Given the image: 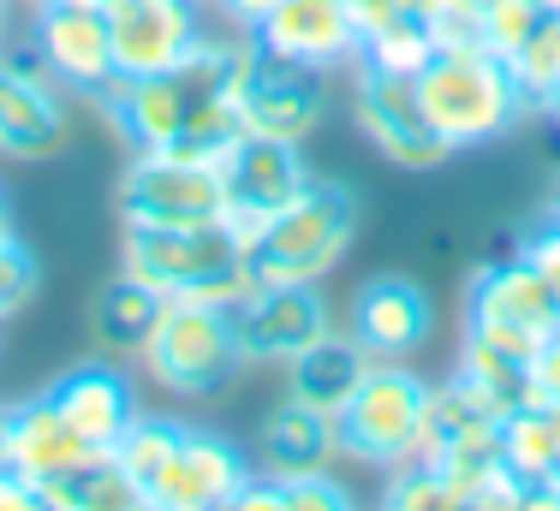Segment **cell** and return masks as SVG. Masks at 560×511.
Segmentation results:
<instances>
[{"mask_svg":"<svg viewBox=\"0 0 560 511\" xmlns=\"http://www.w3.org/2000/svg\"><path fill=\"white\" fill-rule=\"evenodd\" d=\"M311 179L316 173L304 167V143L257 138V131H245V138L233 143V155L221 161L226 214H233V226H245V233H257L262 221H275Z\"/></svg>","mask_w":560,"mask_h":511,"instance_id":"9","label":"cell"},{"mask_svg":"<svg viewBox=\"0 0 560 511\" xmlns=\"http://www.w3.org/2000/svg\"><path fill=\"white\" fill-rule=\"evenodd\" d=\"M90 102L102 107V119H108L131 150H173V143H179V131L191 126L197 102H209V96L197 84H185L179 72H155V78L114 72Z\"/></svg>","mask_w":560,"mask_h":511,"instance_id":"11","label":"cell"},{"mask_svg":"<svg viewBox=\"0 0 560 511\" xmlns=\"http://www.w3.org/2000/svg\"><path fill=\"white\" fill-rule=\"evenodd\" d=\"M542 214H549V221H560V185L549 191V209H542Z\"/></svg>","mask_w":560,"mask_h":511,"instance_id":"41","label":"cell"},{"mask_svg":"<svg viewBox=\"0 0 560 511\" xmlns=\"http://www.w3.org/2000/svg\"><path fill=\"white\" fill-rule=\"evenodd\" d=\"M430 60H435V36H430V24H423L418 12H399V19H388L382 31H370L364 48H358V66L394 72V78H418Z\"/></svg>","mask_w":560,"mask_h":511,"instance_id":"27","label":"cell"},{"mask_svg":"<svg viewBox=\"0 0 560 511\" xmlns=\"http://www.w3.org/2000/svg\"><path fill=\"white\" fill-rule=\"evenodd\" d=\"M0 470H12V405H0Z\"/></svg>","mask_w":560,"mask_h":511,"instance_id":"38","label":"cell"},{"mask_svg":"<svg viewBox=\"0 0 560 511\" xmlns=\"http://www.w3.org/2000/svg\"><path fill=\"white\" fill-rule=\"evenodd\" d=\"M542 19H549L542 0H483V48L501 54V60H513V54L537 36Z\"/></svg>","mask_w":560,"mask_h":511,"instance_id":"30","label":"cell"},{"mask_svg":"<svg viewBox=\"0 0 560 511\" xmlns=\"http://www.w3.org/2000/svg\"><path fill=\"white\" fill-rule=\"evenodd\" d=\"M250 482V464L233 440L209 435V428H185L173 459L155 470V482L143 488V506L162 511H209V506H233Z\"/></svg>","mask_w":560,"mask_h":511,"instance_id":"10","label":"cell"},{"mask_svg":"<svg viewBox=\"0 0 560 511\" xmlns=\"http://www.w3.org/2000/svg\"><path fill=\"white\" fill-rule=\"evenodd\" d=\"M430 328H435V309H430V292L418 280H399V274H382L370 286H358L352 298V340L364 345L376 363H411L430 345Z\"/></svg>","mask_w":560,"mask_h":511,"instance_id":"17","label":"cell"},{"mask_svg":"<svg viewBox=\"0 0 560 511\" xmlns=\"http://www.w3.org/2000/svg\"><path fill=\"white\" fill-rule=\"evenodd\" d=\"M501 464L525 482V500H555V470H560V435H555V416L549 405H518L501 416Z\"/></svg>","mask_w":560,"mask_h":511,"instance_id":"24","label":"cell"},{"mask_svg":"<svg viewBox=\"0 0 560 511\" xmlns=\"http://www.w3.org/2000/svg\"><path fill=\"white\" fill-rule=\"evenodd\" d=\"M542 12H549V19H560V0H542Z\"/></svg>","mask_w":560,"mask_h":511,"instance_id":"43","label":"cell"},{"mask_svg":"<svg viewBox=\"0 0 560 511\" xmlns=\"http://www.w3.org/2000/svg\"><path fill=\"white\" fill-rule=\"evenodd\" d=\"M530 357L537 345L513 340V333H495V328H465V352H459V375L489 399L501 416L530 405Z\"/></svg>","mask_w":560,"mask_h":511,"instance_id":"23","label":"cell"},{"mask_svg":"<svg viewBox=\"0 0 560 511\" xmlns=\"http://www.w3.org/2000/svg\"><path fill=\"white\" fill-rule=\"evenodd\" d=\"M340 459V423L328 411H311L299 399H280L262 416V470L269 476H299Z\"/></svg>","mask_w":560,"mask_h":511,"instance_id":"22","label":"cell"},{"mask_svg":"<svg viewBox=\"0 0 560 511\" xmlns=\"http://www.w3.org/2000/svg\"><path fill=\"white\" fill-rule=\"evenodd\" d=\"M530 393H537V405H560V333H549L530 357Z\"/></svg>","mask_w":560,"mask_h":511,"instance_id":"35","label":"cell"},{"mask_svg":"<svg viewBox=\"0 0 560 511\" xmlns=\"http://www.w3.org/2000/svg\"><path fill=\"white\" fill-rule=\"evenodd\" d=\"M162 304L167 298L155 286H143V280H131V274H114L108 286H102V298H96V340H102V352L138 357L143 340H150V328H155V316H162Z\"/></svg>","mask_w":560,"mask_h":511,"instance_id":"25","label":"cell"},{"mask_svg":"<svg viewBox=\"0 0 560 511\" xmlns=\"http://www.w3.org/2000/svg\"><path fill=\"white\" fill-rule=\"evenodd\" d=\"M280 369H287V399H299V405H311V411L340 416L346 399H352L358 387H364V375L376 369V357H370L352 333L328 328L323 340H311L299 357L280 363Z\"/></svg>","mask_w":560,"mask_h":511,"instance_id":"20","label":"cell"},{"mask_svg":"<svg viewBox=\"0 0 560 511\" xmlns=\"http://www.w3.org/2000/svg\"><path fill=\"white\" fill-rule=\"evenodd\" d=\"M418 96H423V114H430V126L442 131V143L453 155L477 150V143H495L518 119H530L525 102H518L513 66L489 48L435 54L418 72Z\"/></svg>","mask_w":560,"mask_h":511,"instance_id":"2","label":"cell"},{"mask_svg":"<svg viewBox=\"0 0 560 511\" xmlns=\"http://www.w3.org/2000/svg\"><path fill=\"white\" fill-rule=\"evenodd\" d=\"M119 274L155 286L162 298H209L226 309L257 286V274H250V233L233 221L173 226V233H126Z\"/></svg>","mask_w":560,"mask_h":511,"instance_id":"1","label":"cell"},{"mask_svg":"<svg viewBox=\"0 0 560 511\" xmlns=\"http://www.w3.org/2000/svg\"><path fill=\"white\" fill-rule=\"evenodd\" d=\"M233 102H238L245 131H257V138H287V143H304L328 114L323 72H316V66L275 60V54H262V48H257V66H250V78L238 84Z\"/></svg>","mask_w":560,"mask_h":511,"instance_id":"13","label":"cell"},{"mask_svg":"<svg viewBox=\"0 0 560 511\" xmlns=\"http://www.w3.org/2000/svg\"><path fill=\"white\" fill-rule=\"evenodd\" d=\"M542 114H549V119H555V126H560V84L549 90V102H542Z\"/></svg>","mask_w":560,"mask_h":511,"instance_id":"40","label":"cell"},{"mask_svg":"<svg viewBox=\"0 0 560 511\" xmlns=\"http://www.w3.org/2000/svg\"><path fill=\"white\" fill-rule=\"evenodd\" d=\"M358 233V197L340 179H311L275 221L250 233L257 286H316Z\"/></svg>","mask_w":560,"mask_h":511,"instance_id":"3","label":"cell"},{"mask_svg":"<svg viewBox=\"0 0 560 511\" xmlns=\"http://www.w3.org/2000/svg\"><path fill=\"white\" fill-rule=\"evenodd\" d=\"M114 66L126 78H155L185 60V48L203 31L197 0H108Z\"/></svg>","mask_w":560,"mask_h":511,"instance_id":"15","label":"cell"},{"mask_svg":"<svg viewBox=\"0 0 560 511\" xmlns=\"http://www.w3.org/2000/svg\"><path fill=\"white\" fill-rule=\"evenodd\" d=\"M7 238H19V221H12V203H7V191H0V245Z\"/></svg>","mask_w":560,"mask_h":511,"instance_id":"39","label":"cell"},{"mask_svg":"<svg viewBox=\"0 0 560 511\" xmlns=\"http://www.w3.org/2000/svg\"><path fill=\"white\" fill-rule=\"evenodd\" d=\"M352 114H358V131L376 143V155L394 161V167H406V173L442 167V161L453 155L442 143V131L430 126V114H423L418 78H394V72H370V66H358Z\"/></svg>","mask_w":560,"mask_h":511,"instance_id":"7","label":"cell"},{"mask_svg":"<svg viewBox=\"0 0 560 511\" xmlns=\"http://www.w3.org/2000/svg\"><path fill=\"white\" fill-rule=\"evenodd\" d=\"M226 214L221 167L185 161L173 150H131L119 179V226L126 233H173V226H209Z\"/></svg>","mask_w":560,"mask_h":511,"instance_id":"5","label":"cell"},{"mask_svg":"<svg viewBox=\"0 0 560 511\" xmlns=\"http://www.w3.org/2000/svg\"><path fill=\"white\" fill-rule=\"evenodd\" d=\"M179 435H185V423L179 416H150V411H138L126 423V435L114 440V459H119V470H126L138 488H150L155 482V470H162L167 459H173V447H179Z\"/></svg>","mask_w":560,"mask_h":511,"instance_id":"28","label":"cell"},{"mask_svg":"<svg viewBox=\"0 0 560 511\" xmlns=\"http://www.w3.org/2000/svg\"><path fill=\"white\" fill-rule=\"evenodd\" d=\"M275 488H280V506H323V511L352 506V494L328 476V464L323 470H299V476H275Z\"/></svg>","mask_w":560,"mask_h":511,"instance_id":"33","label":"cell"},{"mask_svg":"<svg viewBox=\"0 0 560 511\" xmlns=\"http://www.w3.org/2000/svg\"><path fill=\"white\" fill-rule=\"evenodd\" d=\"M138 363L155 387H167V393H179V399L221 393V387L245 369L233 309L209 304V298H167L162 316H155V328H150V340H143Z\"/></svg>","mask_w":560,"mask_h":511,"instance_id":"4","label":"cell"},{"mask_svg":"<svg viewBox=\"0 0 560 511\" xmlns=\"http://www.w3.org/2000/svg\"><path fill=\"white\" fill-rule=\"evenodd\" d=\"M423 24L435 36V54L447 48H483V0H430Z\"/></svg>","mask_w":560,"mask_h":511,"instance_id":"31","label":"cell"},{"mask_svg":"<svg viewBox=\"0 0 560 511\" xmlns=\"http://www.w3.org/2000/svg\"><path fill=\"white\" fill-rule=\"evenodd\" d=\"M0 54H7V0H0Z\"/></svg>","mask_w":560,"mask_h":511,"instance_id":"42","label":"cell"},{"mask_svg":"<svg viewBox=\"0 0 560 511\" xmlns=\"http://www.w3.org/2000/svg\"><path fill=\"white\" fill-rule=\"evenodd\" d=\"M0 506H43L36 482H24L19 470H0Z\"/></svg>","mask_w":560,"mask_h":511,"instance_id":"37","label":"cell"},{"mask_svg":"<svg viewBox=\"0 0 560 511\" xmlns=\"http://www.w3.org/2000/svg\"><path fill=\"white\" fill-rule=\"evenodd\" d=\"M518 255H530V262L549 274V286L560 292V221H549V214H542V221L530 226L525 238H518Z\"/></svg>","mask_w":560,"mask_h":511,"instance_id":"34","label":"cell"},{"mask_svg":"<svg viewBox=\"0 0 560 511\" xmlns=\"http://www.w3.org/2000/svg\"><path fill=\"white\" fill-rule=\"evenodd\" d=\"M48 399H55V411L102 452H108L114 440L126 435V423L138 416V393H131V381L114 363H78V369H66L60 381L48 387Z\"/></svg>","mask_w":560,"mask_h":511,"instance_id":"19","label":"cell"},{"mask_svg":"<svg viewBox=\"0 0 560 511\" xmlns=\"http://www.w3.org/2000/svg\"><path fill=\"white\" fill-rule=\"evenodd\" d=\"M36 292H43V268H36V255L24 250L19 238H7V245H0V321L19 316Z\"/></svg>","mask_w":560,"mask_h":511,"instance_id":"32","label":"cell"},{"mask_svg":"<svg viewBox=\"0 0 560 511\" xmlns=\"http://www.w3.org/2000/svg\"><path fill=\"white\" fill-rule=\"evenodd\" d=\"M471 328H495L525 345H542L549 333H560V292L530 255H506L471 280Z\"/></svg>","mask_w":560,"mask_h":511,"instance_id":"14","label":"cell"},{"mask_svg":"<svg viewBox=\"0 0 560 511\" xmlns=\"http://www.w3.org/2000/svg\"><path fill=\"white\" fill-rule=\"evenodd\" d=\"M96 452L102 447H90V440L55 411L48 393L12 405V470H19L24 482H36V494L55 476H66V470H78L84 459H96Z\"/></svg>","mask_w":560,"mask_h":511,"instance_id":"21","label":"cell"},{"mask_svg":"<svg viewBox=\"0 0 560 511\" xmlns=\"http://www.w3.org/2000/svg\"><path fill=\"white\" fill-rule=\"evenodd\" d=\"M78 7H108V0H78Z\"/></svg>","mask_w":560,"mask_h":511,"instance_id":"44","label":"cell"},{"mask_svg":"<svg viewBox=\"0 0 560 511\" xmlns=\"http://www.w3.org/2000/svg\"><path fill=\"white\" fill-rule=\"evenodd\" d=\"M346 12H352L358 36H370V31H382L388 19H399V12H406V0H346Z\"/></svg>","mask_w":560,"mask_h":511,"instance_id":"36","label":"cell"},{"mask_svg":"<svg viewBox=\"0 0 560 511\" xmlns=\"http://www.w3.org/2000/svg\"><path fill=\"white\" fill-rule=\"evenodd\" d=\"M382 506H394V511H442V506H453V488H447L442 464H430V459H406V464H394V470H388Z\"/></svg>","mask_w":560,"mask_h":511,"instance_id":"29","label":"cell"},{"mask_svg":"<svg viewBox=\"0 0 560 511\" xmlns=\"http://www.w3.org/2000/svg\"><path fill=\"white\" fill-rule=\"evenodd\" d=\"M43 506H66V511H131L143 506V488L119 470L114 452H96L78 470H66L43 488Z\"/></svg>","mask_w":560,"mask_h":511,"instance_id":"26","label":"cell"},{"mask_svg":"<svg viewBox=\"0 0 560 511\" xmlns=\"http://www.w3.org/2000/svg\"><path fill=\"white\" fill-rule=\"evenodd\" d=\"M66 107L55 96V78L31 60L0 54V155L7 161H48L66 150Z\"/></svg>","mask_w":560,"mask_h":511,"instance_id":"18","label":"cell"},{"mask_svg":"<svg viewBox=\"0 0 560 511\" xmlns=\"http://www.w3.org/2000/svg\"><path fill=\"white\" fill-rule=\"evenodd\" d=\"M233 328L245 363H287L311 340H323L335 316H328V298L316 286H250L233 304Z\"/></svg>","mask_w":560,"mask_h":511,"instance_id":"12","label":"cell"},{"mask_svg":"<svg viewBox=\"0 0 560 511\" xmlns=\"http://www.w3.org/2000/svg\"><path fill=\"white\" fill-rule=\"evenodd\" d=\"M31 60L43 66L55 84L96 96V90L119 72V66H114L108 7H78V0H36V19H31Z\"/></svg>","mask_w":560,"mask_h":511,"instance_id":"8","label":"cell"},{"mask_svg":"<svg viewBox=\"0 0 560 511\" xmlns=\"http://www.w3.org/2000/svg\"><path fill=\"white\" fill-rule=\"evenodd\" d=\"M250 36H257L262 54L292 60V66H316V72L358 66V48H364L346 0H280Z\"/></svg>","mask_w":560,"mask_h":511,"instance_id":"16","label":"cell"},{"mask_svg":"<svg viewBox=\"0 0 560 511\" xmlns=\"http://www.w3.org/2000/svg\"><path fill=\"white\" fill-rule=\"evenodd\" d=\"M423 399H430V381L406 363H376L364 375L346 411L335 416L340 423V459L352 464H406L423 452Z\"/></svg>","mask_w":560,"mask_h":511,"instance_id":"6","label":"cell"}]
</instances>
